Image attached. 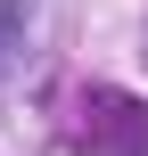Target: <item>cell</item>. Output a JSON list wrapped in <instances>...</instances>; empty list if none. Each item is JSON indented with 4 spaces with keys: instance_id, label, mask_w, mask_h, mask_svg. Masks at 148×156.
<instances>
[{
    "instance_id": "cell-1",
    "label": "cell",
    "mask_w": 148,
    "mask_h": 156,
    "mask_svg": "<svg viewBox=\"0 0 148 156\" xmlns=\"http://www.w3.org/2000/svg\"><path fill=\"white\" fill-rule=\"evenodd\" d=\"M82 115H91V123H82V148L91 156H140L148 148V115L124 99V90H99Z\"/></svg>"
},
{
    "instance_id": "cell-2",
    "label": "cell",
    "mask_w": 148,
    "mask_h": 156,
    "mask_svg": "<svg viewBox=\"0 0 148 156\" xmlns=\"http://www.w3.org/2000/svg\"><path fill=\"white\" fill-rule=\"evenodd\" d=\"M16 16H25V8H16V0H0V49L16 41Z\"/></svg>"
},
{
    "instance_id": "cell-3",
    "label": "cell",
    "mask_w": 148,
    "mask_h": 156,
    "mask_svg": "<svg viewBox=\"0 0 148 156\" xmlns=\"http://www.w3.org/2000/svg\"><path fill=\"white\" fill-rule=\"evenodd\" d=\"M140 58H148V33H140Z\"/></svg>"
}]
</instances>
